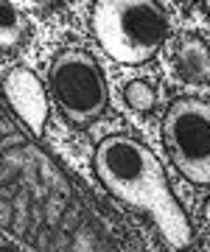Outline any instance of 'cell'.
<instances>
[{
    "mask_svg": "<svg viewBox=\"0 0 210 252\" xmlns=\"http://www.w3.org/2000/svg\"><path fill=\"white\" fill-rule=\"evenodd\" d=\"M0 87H3V95L9 101V107L14 109V115L28 126L31 135L42 137L48 124V93L45 84L31 67H23V64H14L11 70H6V76L0 79Z\"/></svg>",
    "mask_w": 210,
    "mask_h": 252,
    "instance_id": "5b68a950",
    "label": "cell"
},
{
    "mask_svg": "<svg viewBox=\"0 0 210 252\" xmlns=\"http://www.w3.org/2000/svg\"><path fill=\"white\" fill-rule=\"evenodd\" d=\"M92 168L112 196L151 219L168 250H191L193 227L149 146L129 135H110L92 154Z\"/></svg>",
    "mask_w": 210,
    "mask_h": 252,
    "instance_id": "6da1fadb",
    "label": "cell"
},
{
    "mask_svg": "<svg viewBox=\"0 0 210 252\" xmlns=\"http://www.w3.org/2000/svg\"><path fill=\"white\" fill-rule=\"evenodd\" d=\"M174 70L191 87L210 84V45L196 34H185L174 45Z\"/></svg>",
    "mask_w": 210,
    "mask_h": 252,
    "instance_id": "8992f818",
    "label": "cell"
},
{
    "mask_svg": "<svg viewBox=\"0 0 210 252\" xmlns=\"http://www.w3.org/2000/svg\"><path fill=\"white\" fill-rule=\"evenodd\" d=\"M202 216H205V221L210 224V193H208V199H205V205H202Z\"/></svg>",
    "mask_w": 210,
    "mask_h": 252,
    "instance_id": "30bf717a",
    "label": "cell"
},
{
    "mask_svg": "<svg viewBox=\"0 0 210 252\" xmlns=\"http://www.w3.org/2000/svg\"><path fill=\"white\" fill-rule=\"evenodd\" d=\"M0 252H23L17 247V244L11 241V238H6V235H0Z\"/></svg>",
    "mask_w": 210,
    "mask_h": 252,
    "instance_id": "9c48e42d",
    "label": "cell"
},
{
    "mask_svg": "<svg viewBox=\"0 0 210 252\" xmlns=\"http://www.w3.org/2000/svg\"><path fill=\"white\" fill-rule=\"evenodd\" d=\"M123 101H126L129 109L146 115V112H151L157 107V87L149 79H132L123 87Z\"/></svg>",
    "mask_w": 210,
    "mask_h": 252,
    "instance_id": "ba28073f",
    "label": "cell"
},
{
    "mask_svg": "<svg viewBox=\"0 0 210 252\" xmlns=\"http://www.w3.org/2000/svg\"><path fill=\"white\" fill-rule=\"evenodd\" d=\"M163 143L191 185H210V98L185 95L163 118Z\"/></svg>",
    "mask_w": 210,
    "mask_h": 252,
    "instance_id": "277c9868",
    "label": "cell"
},
{
    "mask_svg": "<svg viewBox=\"0 0 210 252\" xmlns=\"http://www.w3.org/2000/svg\"><path fill=\"white\" fill-rule=\"evenodd\" d=\"M28 31L26 14L17 3H3L0 0V48H14L23 42Z\"/></svg>",
    "mask_w": 210,
    "mask_h": 252,
    "instance_id": "52a82bcc",
    "label": "cell"
},
{
    "mask_svg": "<svg viewBox=\"0 0 210 252\" xmlns=\"http://www.w3.org/2000/svg\"><path fill=\"white\" fill-rule=\"evenodd\" d=\"M48 90L51 101L73 126L95 124L110 104L104 70L95 56L82 48H67L54 59L48 73Z\"/></svg>",
    "mask_w": 210,
    "mask_h": 252,
    "instance_id": "3957f363",
    "label": "cell"
},
{
    "mask_svg": "<svg viewBox=\"0 0 210 252\" xmlns=\"http://www.w3.org/2000/svg\"><path fill=\"white\" fill-rule=\"evenodd\" d=\"M171 20L163 3L151 0H98L92 31L101 51L120 64H146L163 48Z\"/></svg>",
    "mask_w": 210,
    "mask_h": 252,
    "instance_id": "7a4b0ae2",
    "label": "cell"
},
{
    "mask_svg": "<svg viewBox=\"0 0 210 252\" xmlns=\"http://www.w3.org/2000/svg\"><path fill=\"white\" fill-rule=\"evenodd\" d=\"M202 11H205V14L210 17V3H202Z\"/></svg>",
    "mask_w": 210,
    "mask_h": 252,
    "instance_id": "8fae6325",
    "label": "cell"
}]
</instances>
